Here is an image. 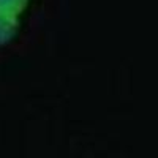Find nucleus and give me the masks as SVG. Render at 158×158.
I'll use <instances>...</instances> for the list:
<instances>
[{
    "mask_svg": "<svg viewBox=\"0 0 158 158\" xmlns=\"http://www.w3.org/2000/svg\"><path fill=\"white\" fill-rule=\"evenodd\" d=\"M19 29V15L0 8V46L10 43Z\"/></svg>",
    "mask_w": 158,
    "mask_h": 158,
    "instance_id": "obj_1",
    "label": "nucleus"
},
{
    "mask_svg": "<svg viewBox=\"0 0 158 158\" xmlns=\"http://www.w3.org/2000/svg\"><path fill=\"white\" fill-rule=\"evenodd\" d=\"M27 5H29V0H0V8L16 13V15H21Z\"/></svg>",
    "mask_w": 158,
    "mask_h": 158,
    "instance_id": "obj_2",
    "label": "nucleus"
}]
</instances>
